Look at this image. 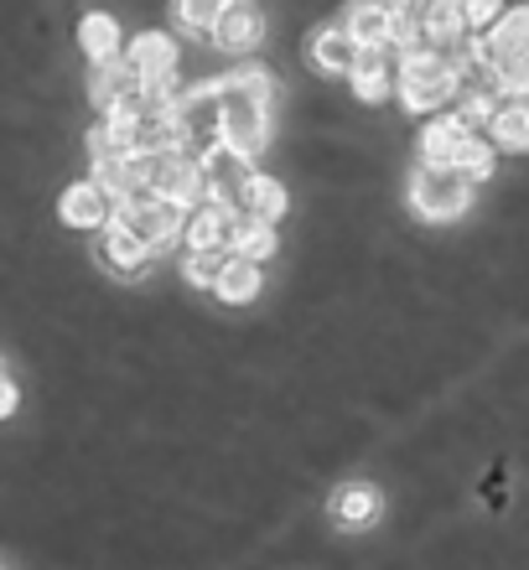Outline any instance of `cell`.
Instances as JSON below:
<instances>
[{"label":"cell","mask_w":529,"mask_h":570,"mask_svg":"<svg viewBox=\"0 0 529 570\" xmlns=\"http://www.w3.org/2000/svg\"><path fill=\"white\" fill-rule=\"evenodd\" d=\"M472 187H478V181H472L468 171L421 161L415 177H410V208L421 213L425 224H452V218H462V213L472 208Z\"/></svg>","instance_id":"obj_2"},{"label":"cell","mask_w":529,"mask_h":570,"mask_svg":"<svg viewBox=\"0 0 529 570\" xmlns=\"http://www.w3.org/2000/svg\"><path fill=\"white\" fill-rule=\"evenodd\" d=\"M224 6H228V0H224Z\"/></svg>","instance_id":"obj_32"},{"label":"cell","mask_w":529,"mask_h":570,"mask_svg":"<svg viewBox=\"0 0 529 570\" xmlns=\"http://www.w3.org/2000/svg\"><path fill=\"white\" fill-rule=\"evenodd\" d=\"M421 27H425V42H437V47L472 37L468 16H462V6H457V0H425V6H421Z\"/></svg>","instance_id":"obj_18"},{"label":"cell","mask_w":529,"mask_h":570,"mask_svg":"<svg viewBox=\"0 0 529 570\" xmlns=\"http://www.w3.org/2000/svg\"><path fill=\"white\" fill-rule=\"evenodd\" d=\"M11 410H16V384L6 379V368H0V421H6Z\"/></svg>","instance_id":"obj_29"},{"label":"cell","mask_w":529,"mask_h":570,"mask_svg":"<svg viewBox=\"0 0 529 570\" xmlns=\"http://www.w3.org/2000/svg\"><path fill=\"white\" fill-rule=\"evenodd\" d=\"M151 255H156V249H146V244H140L125 224H115V218L99 228V265H109V275L140 281V275H146V265H151Z\"/></svg>","instance_id":"obj_10"},{"label":"cell","mask_w":529,"mask_h":570,"mask_svg":"<svg viewBox=\"0 0 529 570\" xmlns=\"http://www.w3.org/2000/svg\"><path fill=\"white\" fill-rule=\"evenodd\" d=\"M78 42H84V58L115 62V58H120V27H115V16H105V11L84 16V27H78Z\"/></svg>","instance_id":"obj_21"},{"label":"cell","mask_w":529,"mask_h":570,"mask_svg":"<svg viewBox=\"0 0 529 570\" xmlns=\"http://www.w3.org/2000/svg\"><path fill=\"white\" fill-rule=\"evenodd\" d=\"M125 68L136 73L140 99H172V73H177V47L161 37V31H146L130 42L125 52Z\"/></svg>","instance_id":"obj_6"},{"label":"cell","mask_w":529,"mask_h":570,"mask_svg":"<svg viewBox=\"0 0 529 570\" xmlns=\"http://www.w3.org/2000/svg\"><path fill=\"white\" fill-rule=\"evenodd\" d=\"M488 140H493V150H529V105H503L493 109V120H488Z\"/></svg>","instance_id":"obj_20"},{"label":"cell","mask_w":529,"mask_h":570,"mask_svg":"<svg viewBox=\"0 0 529 570\" xmlns=\"http://www.w3.org/2000/svg\"><path fill=\"white\" fill-rule=\"evenodd\" d=\"M58 213H62V224H74V228H105L115 218V197L105 187H94V181H74L58 197Z\"/></svg>","instance_id":"obj_13"},{"label":"cell","mask_w":529,"mask_h":570,"mask_svg":"<svg viewBox=\"0 0 529 570\" xmlns=\"http://www.w3.org/2000/svg\"><path fill=\"white\" fill-rule=\"evenodd\" d=\"M259 37H265V16H259L249 0H228L224 16H218V27H213V42L239 58V52H255Z\"/></svg>","instance_id":"obj_11"},{"label":"cell","mask_w":529,"mask_h":570,"mask_svg":"<svg viewBox=\"0 0 529 570\" xmlns=\"http://www.w3.org/2000/svg\"><path fill=\"white\" fill-rule=\"evenodd\" d=\"M421 161L431 166H457V171H468L472 181H483L493 171V140H478L468 125L457 120V115H441V120L425 125L421 136Z\"/></svg>","instance_id":"obj_3"},{"label":"cell","mask_w":529,"mask_h":570,"mask_svg":"<svg viewBox=\"0 0 529 570\" xmlns=\"http://www.w3.org/2000/svg\"><path fill=\"white\" fill-rule=\"evenodd\" d=\"M462 16H468V31H472V37H483V31L503 16V6H499V0H468V6H462Z\"/></svg>","instance_id":"obj_28"},{"label":"cell","mask_w":529,"mask_h":570,"mask_svg":"<svg viewBox=\"0 0 529 570\" xmlns=\"http://www.w3.org/2000/svg\"><path fill=\"white\" fill-rule=\"evenodd\" d=\"M349 83H353L359 99L379 105V99L390 94V52H384V47H363L359 62H353V73H349Z\"/></svg>","instance_id":"obj_17"},{"label":"cell","mask_w":529,"mask_h":570,"mask_svg":"<svg viewBox=\"0 0 529 570\" xmlns=\"http://www.w3.org/2000/svg\"><path fill=\"white\" fill-rule=\"evenodd\" d=\"M379 6H390V11H405V6H421V0H379Z\"/></svg>","instance_id":"obj_30"},{"label":"cell","mask_w":529,"mask_h":570,"mask_svg":"<svg viewBox=\"0 0 529 570\" xmlns=\"http://www.w3.org/2000/svg\"><path fill=\"white\" fill-rule=\"evenodd\" d=\"M457 6H468V0H457Z\"/></svg>","instance_id":"obj_31"},{"label":"cell","mask_w":529,"mask_h":570,"mask_svg":"<svg viewBox=\"0 0 529 570\" xmlns=\"http://www.w3.org/2000/svg\"><path fill=\"white\" fill-rule=\"evenodd\" d=\"M363 47L353 42V31L337 21V27H322L317 37H312V47H306V58H312V68L317 73H333V78H349L353 62H359Z\"/></svg>","instance_id":"obj_14"},{"label":"cell","mask_w":529,"mask_h":570,"mask_svg":"<svg viewBox=\"0 0 529 570\" xmlns=\"http://www.w3.org/2000/svg\"><path fill=\"white\" fill-rule=\"evenodd\" d=\"M115 224L130 228V234H136L146 249H172V244L182 239L187 208H177V203H172V197H161V193H146V187H136V193L125 197V203H115Z\"/></svg>","instance_id":"obj_5"},{"label":"cell","mask_w":529,"mask_h":570,"mask_svg":"<svg viewBox=\"0 0 529 570\" xmlns=\"http://www.w3.org/2000/svg\"><path fill=\"white\" fill-rule=\"evenodd\" d=\"M457 83H462V73H457V62L447 58V52L410 47L405 62H400V99H405V109H415V115L441 109L457 94Z\"/></svg>","instance_id":"obj_4"},{"label":"cell","mask_w":529,"mask_h":570,"mask_svg":"<svg viewBox=\"0 0 529 570\" xmlns=\"http://www.w3.org/2000/svg\"><path fill=\"white\" fill-rule=\"evenodd\" d=\"M89 94H94V105H99V109L120 105L125 94H136V73L125 68V58H115V62H94Z\"/></svg>","instance_id":"obj_22"},{"label":"cell","mask_w":529,"mask_h":570,"mask_svg":"<svg viewBox=\"0 0 529 570\" xmlns=\"http://www.w3.org/2000/svg\"><path fill=\"white\" fill-rule=\"evenodd\" d=\"M255 156H244V150H234L228 140H218V146H208L203 156H197V166H203V187H208V197H218V203H228V208L239 213L244 208V193H249V177H255Z\"/></svg>","instance_id":"obj_7"},{"label":"cell","mask_w":529,"mask_h":570,"mask_svg":"<svg viewBox=\"0 0 529 570\" xmlns=\"http://www.w3.org/2000/svg\"><path fill=\"white\" fill-rule=\"evenodd\" d=\"M239 213H255L265 224H275L281 213H286V187L275 177H249V193H244V208Z\"/></svg>","instance_id":"obj_24"},{"label":"cell","mask_w":529,"mask_h":570,"mask_svg":"<svg viewBox=\"0 0 529 570\" xmlns=\"http://www.w3.org/2000/svg\"><path fill=\"white\" fill-rule=\"evenodd\" d=\"M228 249L244 255V259H255V265H265V259L275 255V224L255 218V213H239V218H234V239H228Z\"/></svg>","instance_id":"obj_19"},{"label":"cell","mask_w":529,"mask_h":570,"mask_svg":"<svg viewBox=\"0 0 529 570\" xmlns=\"http://www.w3.org/2000/svg\"><path fill=\"white\" fill-rule=\"evenodd\" d=\"M213 296L228 301V306H249L259 296V265L244 255H224V271L213 281Z\"/></svg>","instance_id":"obj_15"},{"label":"cell","mask_w":529,"mask_h":570,"mask_svg":"<svg viewBox=\"0 0 529 570\" xmlns=\"http://www.w3.org/2000/svg\"><path fill=\"white\" fill-rule=\"evenodd\" d=\"M218 271H224V255H218V249H193V255L182 259V275H187V285H208V291H213Z\"/></svg>","instance_id":"obj_27"},{"label":"cell","mask_w":529,"mask_h":570,"mask_svg":"<svg viewBox=\"0 0 529 570\" xmlns=\"http://www.w3.org/2000/svg\"><path fill=\"white\" fill-rule=\"evenodd\" d=\"M271 78L259 68H239V73L218 78V130L234 150L244 156H259L265 140H271Z\"/></svg>","instance_id":"obj_1"},{"label":"cell","mask_w":529,"mask_h":570,"mask_svg":"<svg viewBox=\"0 0 529 570\" xmlns=\"http://www.w3.org/2000/svg\"><path fill=\"white\" fill-rule=\"evenodd\" d=\"M343 27L353 31L359 47H390V6H379V0H353L349 11H343Z\"/></svg>","instance_id":"obj_16"},{"label":"cell","mask_w":529,"mask_h":570,"mask_svg":"<svg viewBox=\"0 0 529 570\" xmlns=\"http://www.w3.org/2000/svg\"><path fill=\"white\" fill-rule=\"evenodd\" d=\"M234 218H239V213L228 208V203L203 197V203H193V208H187L182 234H187V244H193V249H218V255H224L228 239H234Z\"/></svg>","instance_id":"obj_9"},{"label":"cell","mask_w":529,"mask_h":570,"mask_svg":"<svg viewBox=\"0 0 529 570\" xmlns=\"http://www.w3.org/2000/svg\"><path fill=\"white\" fill-rule=\"evenodd\" d=\"M172 120H177V136L187 156H203L208 146H218L224 140V130H218V83H203V89L182 94L177 105H172Z\"/></svg>","instance_id":"obj_8"},{"label":"cell","mask_w":529,"mask_h":570,"mask_svg":"<svg viewBox=\"0 0 529 570\" xmlns=\"http://www.w3.org/2000/svg\"><path fill=\"white\" fill-rule=\"evenodd\" d=\"M483 37H493V42H509V47H525V52H529V6H515V11H503L499 21L483 31Z\"/></svg>","instance_id":"obj_26"},{"label":"cell","mask_w":529,"mask_h":570,"mask_svg":"<svg viewBox=\"0 0 529 570\" xmlns=\"http://www.w3.org/2000/svg\"><path fill=\"white\" fill-rule=\"evenodd\" d=\"M172 11H177L187 37H213L218 16H224V0H172Z\"/></svg>","instance_id":"obj_25"},{"label":"cell","mask_w":529,"mask_h":570,"mask_svg":"<svg viewBox=\"0 0 529 570\" xmlns=\"http://www.w3.org/2000/svg\"><path fill=\"white\" fill-rule=\"evenodd\" d=\"M327 513H333L337 529H369L384 513V498H379L374 482H343L327 498Z\"/></svg>","instance_id":"obj_12"},{"label":"cell","mask_w":529,"mask_h":570,"mask_svg":"<svg viewBox=\"0 0 529 570\" xmlns=\"http://www.w3.org/2000/svg\"><path fill=\"white\" fill-rule=\"evenodd\" d=\"M94 187H105L115 203H125V197L136 193V166H130V156H94Z\"/></svg>","instance_id":"obj_23"}]
</instances>
